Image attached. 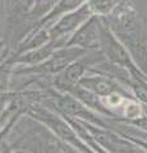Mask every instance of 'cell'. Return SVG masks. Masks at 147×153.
I'll return each instance as SVG.
<instances>
[{
	"instance_id": "277c9868",
	"label": "cell",
	"mask_w": 147,
	"mask_h": 153,
	"mask_svg": "<svg viewBox=\"0 0 147 153\" xmlns=\"http://www.w3.org/2000/svg\"><path fill=\"white\" fill-rule=\"evenodd\" d=\"M88 10H90V8L86 7V8H82L81 10H78L77 13L70 14V16H67L65 18H63L58 23V26L55 27L54 32H56V33H63V32H67V31L73 30L75 26H78L81 22L84 21V18H86L87 14H88Z\"/></svg>"
},
{
	"instance_id": "9c48e42d",
	"label": "cell",
	"mask_w": 147,
	"mask_h": 153,
	"mask_svg": "<svg viewBox=\"0 0 147 153\" xmlns=\"http://www.w3.org/2000/svg\"><path fill=\"white\" fill-rule=\"evenodd\" d=\"M134 54L142 69L147 73V42H137Z\"/></svg>"
},
{
	"instance_id": "5bb4252c",
	"label": "cell",
	"mask_w": 147,
	"mask_h": 153,
	"mask_svg": "<svg viewBox=\"0 0 147 153\" xmlns=\"http://www.w3.org/2000/svg\"><path fill=\"white\" fill-rule=\"evenodd\" d=\"M47 54H49V50H40L37 52H34V54H30L27 59H25V60H27V61H39L41 59H44Z\"/></svg>"
},
{
	"instance_id": "8992f818",
	"label": "cell",
	"mask_w": 147,
	"mask_h": 153,
	"mask_svg": "<svg viewBox=\"0 0 147 153\" xmlns=\"http://www.w3.org/2000/svg\"><path fill=\"white\" fill-rule=\"evenodd\" d=\"M59 107L63 111L72 114V115H77V116H87L88 115L86 110L81 106L77 101H74L73 98H69V97L61 98L59 101Z\"/></svg>"
},
{
	"instance_id": "5b68a950",
	"label": "cell",
	"mask_w": 147,
	"mask_h": 153,
	"mask_svg": "<svg viewBox=\"0 0 147 153\" xmlns=\"http://www.w3.org/2000/svg\"><path fill=\"white\" fill-rule=\"evenodd\" d=\"M84 65H86L84 61H77V63L68 66V69L64 71V74L60 76V79H58V84L60 87H67V85L74 84L82 76L84 71Z\"/></svg>"
},
{
	"instance_id": "2e32d148",
	"label": "cell",
	"mask_w": 147,
	"mask_h": 153,
	"mask_svg": "<svg viewBox=\"0 0 147 153\" xmlns=\"http://www.w3.org/2000/svg\"><path fill=\"white\" fill-rule=\"evenodd\" d=\"M129 153H142V152H138V151H133V152H129Z\"/></svg>"
},
{
	"instance_id": "7a4b0ae2",
	"label": "cell",
	"mask_w": 147,
	"mask_h": 153,
	"mask_svg": "<svg viewBox=\"0 0 147 153\" xmlns=\"http://www.w3.org/2000/svg\"><path fill=\"white\" fill-rule=\"evenodd\" d=\"M72 44H77L83 47H93L97 44V28L95 19L87 22V25H84L81 30L75 33Z\"/></svg>"
},
{
	"instance_id": "52a82bcc",
	"label": "cell",
	"mask_w": 147,
	"mask_h": 153,
	"mask_svg": "<svg viewBox=\"0 0 147 153\" xmlns=\"http://www.w3.org/2000/svg\"><path fill=\"white\" fill-rule=\"evenodd\" d=\"M119 0H91L88 4L90 10L96 13H107L115 7Z\"/></svg>"
},
{
	"instance_id": "4fadbf2b",
	"label": "cell",
	"mask_w": 147,
	"mask_h": 153,
	"mask_svg": "<svg viewBox=\"0 0 147 153\" xmlns=\"http://www.w3.org/2000/svg\"><path fill=\"white\" fill-rule=\"evenodd\" d=\"M134 89H136V94L138 96V98L142 100L143 102H147V85L145 83H142L141 80H138Z\"/></svg>"
},
{
	"instance_id": "6da1fadb",
	"label": "cell",
	"mask_w": 147,
	"mask_h": 153,
	"mask_svg": "<svg viewBox=\"0 0 147 153\" xmlns=\"http://www.w3.org/2000/svg\"><path fill=\"white\" fill-rule=\"evenodd\" d=\"M100 42L101 46L107 57L115 63L119 64H129V57H128L127 51L123 49V46L114 38L110 33L105 30H101L100 33Z\"/></svg>"
},
{
	"instance_id": "ba28073f",
	"label": "cell",
	"mask_w": 147,
	"mask_h": 153,
	"mask_svg": "<svg viewBox=\"0 0 147 153\" xmlns=\"http://www.w3.org/2000/svg\"><path fill=\"white\" fill-rule=\"evenodd\" d=\"M47 123L50 124L53 129L59 134L60 137H63L64 139H68V140H74V134L73 131L69 129V126L67 124H64L63 121L60 120H47Z\"/></svg>"
},
{
	"instance_id": "30bf717a",
	"label": "cell",
	"mask_w": 147,
	"mask_h": 153,
	"mask_svg": "<svg viewBox=\"0 0 147 153\" xmlns=\"http://www.w3.org/2000/svg\"><path fill=\"white\" fill-rule=\"evenodd\" d=\"M82 1L83 0H61V1L59 3L58 8H55V10L50 14V17H55V16H58V14L63 13V12L72 10V9H74L77 5H79Z\"/></svg>"
},
{
	"instance_id": "8fae6325",
	"label": "cell",
	"mask_w": 147,
	"mask_h": 153,
	"mask_svg": "<svg viewBox=\"0 0 147 153\" xmlns=\"http://www.w3.org/2000/svg\"><path fill=\"white\" fill-rule=\"evenodd\" d=\"M91 87H93V89L96 91L97 93H101V94H106V93H110L113 91L111 84L106 82V80H102V79H93L91 80Z\"/></svg>"
},
{
	"instance_id": "3957f363",
	"label": "cell",
	"mask_w": 147,
	"mask_h": 153,
	"mask_svg": "<svg viewBox=\"0 0 147 153\" xmlns=\"http://www.w3.org/2000/svg\"><path fill=\"white\" fill-rule=\"evenodd\" d=\"M79 54H82V51L78 49H69V50L59 51L58 54H55L51 57V60L45 66L51 71H59L63 68H65V66Z\"/></svg>"
},
{
	"instance_id": "7c38bea8",
	"label": "cell",
	"mask_w": 147,
	"mask_h": 153,
	"mask_svg": "<svg viewBox=\"0 0 147 153\" xmlns=\"http://www.w3.org/2000/svg\"><path fill=\"white\" fill-rule=\"evenodd\" d=\"M35 0H14V8L17 12L26 13L34 7Z\"/></svg>"
},
{
	"instance_id": "9a60e30c",
	"label": "cell",
	"mask_w": 147,
	"mask_h": 153,
	"mask_svg": "<svg viewBox=\"0 0 147 153\" xmlns=\"http://www.w3.org/2000/svg\"><path fill=\"white\" fill-rule=\"evenodd\" d=\"M3 101H4V96H3V94H0V103H1Z\"/></svg>"
}]
</instances>
